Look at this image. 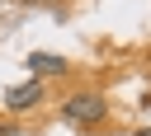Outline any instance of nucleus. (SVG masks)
<instances>
[{
  "mask_svg": "<svg viewBox=\"0 0 151 136\" xmlns=\"http://www.w3.org/2000/svg\"><path fill=\"white\" fill-rule=\"evenodd\" d=\"M104 117H109L104 94L85 89V94H71V98H66V122H76V127H99Z\"/></svg>",
  "mask_w": 151,
  "mask_h": 136,
  "instance_id": "f257e3e1",
  "label": "nucleus"
},
{
  "mask_svg": "<svg viewBox=\"0 0 151 136\" xmlns=\"http://www.w3.org/2000/svg\"><path fill=\"white\" fill-rule=\"evenodd\" d=\"M33 103H42V80H24V84L5 89V108L9 113H28Z\"/></svg>",
  "mask_w": 151,
  "mask_h": 136,
  "instance_id": "f03ea898",
  "label": "nucleus"
},
{
  "mask_svg": "<svg viewBox=\"0 0 151 136\" xmlns=\"http://www.w3.org/2000/svg\"><path fill=\"white\" fill-rule=\"evenodd\" d=\"M28 70H33V80L61 75V70H66V56H57V52H33V56H28Z\"/></svg>",
  "mask_w": 151,
  "mask_h": 136,
  "instance_id": "7ed1b4c3",
  "label": "nucleus"
},
{
  "mask_svg": "<svg viewBox=\"0 0 151 136\" xmlns=\"http://www.w3.org/2000/svg\"><path fill=\"white\" fill-rule=\"evenodd\" d=\"M137 136H151V131H137Z\"/></svg>",
  "mask_w": 151,
  "mask_h": 136,
  "instance_id": "20e7f679",
  "label": "nucleus"
}]
</instances>
